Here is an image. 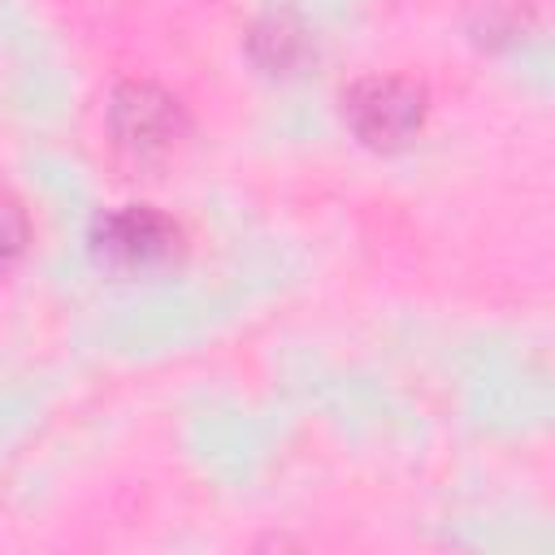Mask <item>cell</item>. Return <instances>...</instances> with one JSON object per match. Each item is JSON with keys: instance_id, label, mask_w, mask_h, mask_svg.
Wrapping results in <instances>:
<instances>
[{"instance_id": "obj_1", "label": "cell", "mask_w": 555, "mask_h": 555, "mask_svg": "<svg viewBox=\"0 0 555 555\" xmlns=\"http://www.w3.org/2000/svg\"><path fill=\"white\" fill-rule=\"evenodd\" d=\"M108 134L130 160H165L186 139V113L156 82H121L108 95Z\"/></svg>"}, {"instance_id": "obj_2", "label": "cell", "mask_w": 555, "mask_h": 555, "mask_svg": "<svg viewBox=\"0 0 555 555\" xmlns=\"http://www.w3.org/2000/svg\"><path fill=\"white\" fill-rule=\"evenodd\" d=\"M343 117L369 147H403L425 121V91L408 78L369 74L343 91Z\"/></svg>"}, {"instance_id": "obj_3", "label": "cell", "mask_w": 555, "mask_h": 555, "mask_svg": "<svg viewBox=\"0 0 555 555\" xmlns=\"http://www.w3.org/2000/svg\"><path fill=\"white\" fill-rule=\"evenodd\" d=\"M91 238L95 251L117 269H156L178 251V225L147 204H126L104 212Z\"/></svg>"}, {"instance_id": "obj_4", "label": "cell", "mask_w": 555, "mask_h": 555, "mask_svg": "<svg viewBox=\"0 0 555 555\" xmlns=\"http://www.w3.org/2000/svg\"><path fill=\"white\" fill-rule=\"evenodd\" d=\"M247 48H251L256 65L269 69V74H295V69L308 61V52H312L308 30H304L295 17H286V13L260 17V22L251 26Z\"/></svg>"}, {"instance_id": "obj_5", "label": "cell", "mask_w": 555, "mask_h": 555, "mask_svg": "<svg viewBox=\"0 0 555 555\" xmlns=\"http://www.w3.org/2000/svg\"><path fill=\"white\" fill-rule=\"evenodd\" d=\"M26 243H30L26 208H22L9 191H0V273H4L9 264H17V260H22Z\"/></svg>"}]
</instances>
